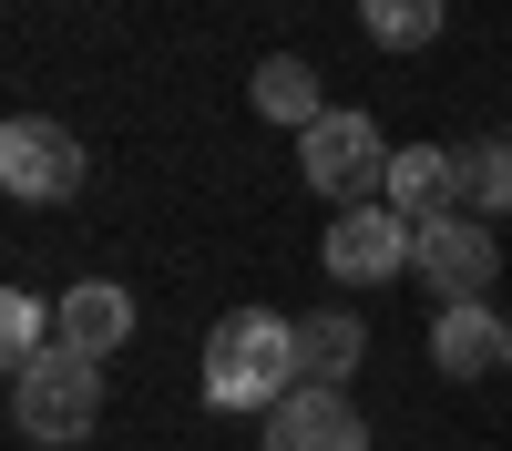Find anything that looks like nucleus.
<instances>
[{"label": "nucleus", "instance_id": "20e7f679", "mask_svg": "<svg viewBox=\"0 0 512 451\" xmlns=\"http://www.w3.org/2000/svg\"><path fill=\"white\" fill-rule=\"evenodd\" d=\"M410 246H420V226L400 216V205H338V226L318 236V257H328V277L338 287H379V277H400L410 267Z\"/></svg>", "mask_w": 512, "mask_h": 451}, {"label": "nucleus", "instance_id": "1a4fd4ad", "mask_svg": "<svg viewBox=\"0 0 512 451\" xmlns=\"http://www.w3.org/2000/svg\"><path fill=\"white\" fill-rule=\"evenodd\" d=\"M431 359H441V380H482L492 359H512V318H492L482 298H461L431 318Z\"/></svg>", "mask_w": 512, "mask_h": 451}, {"label": "nucleus", "instance_id": "f8f14e48", "mask_svg": "<svg viewBox=\"0 0 512 451\" xmlns=\"http://www.w3.org/2000/svg\"><path fill=\"white\" fill-rule=\"evenodd\" d=\"M256 113H267V123H297V134H308V123L328 113V103H318V62H308V52L256 62Z\"/></svg>", "mask_w": 512, "mask_h": 451}, {"label": "nucleus", "instance_id": "9b49d317", "mask_svg": "<svg viewBox=\"0 0 512 451\" xmlns=\"http://www.w3.org/2000/svg\"><path fill=\"white\" fill-rule=\"evenodd\" d=\"M369 359V328L349 308H318V318H297V369H308L318 390H349V369Z\"/></svg>", "mask_w": 512, "mask_h": 451}, {"label": "nucleus", "instance_id": "0eeeda50", "mask_svg": "<svg viewBox=\"0 0 512 451\" xmlns=\"http://www.w3.org/2000/svg\"><path fill=\"white\" fill-rule=\"evenodd\" d=\"M267 451H369V421H359V400H349V390L297 380V390L267 410Z\"/></svg>", "mask_w": 512, "mask_h": 451}, {"label": "nucleus", "instance_id": "7ed1b4c3", "mask_svg": "<svg viewBox=\"0 0 512 451\" xmlns=\"http://www.w3.org/2000/svg\"><path fill=\"white\" fill-rule=\"evenodd\" d=\"M297 164H308V185L338 195V205H359L369 185H390V144H379L369 113H318L308 134H297Z\"/></svg>", "mask_w": 512, "mask_h": 451}, {"label": "nucleus", "instance_id": "ddd939ff", "mask_svg": "<svg viewBox=\"0 0 512 451\" xmlns=\"http://www.w3.org/2000/svg\"><path fill=\"white\" fill-rule=\"evenodd\" d=\"M451 164H461V205H472V216H512V144L502 134L451 144Z\"/></svg>", "mask_w": 512, "mask_h": 451}, {"label": "nucleus", "instance_id": "f257e3e1", "mask_svg": "<svg viewBox=\"0 0 512 451\" xmlns=\"http://www.w3.org/2000/svg\"><path fill=\"white\" fill-rule=\"evenodd\" d=\"M297 380H308V369H297V318L236 308L216 339H205V400L216 410H256V421H267Z\"/></svg>", "mask_w": 512, "mask_h": 451}, {"label": "nucleus", "instance_id": "9d476101", "mask_svg": "<svg viewBox=\"0 0 512 451\" xmlns=\"http://www.w3.org/2000/svg\"><path fill=\"white\" fill-rule=\"evenodd\" d=\"M52 339H72V349L113 359L123 339H134V298H123L113 277H82V287H62V308H52Z\"/></svg>", "mask_w": 512, "mask_h": 451}, {"label": "nucleus", "instance_id": "39448f33", "mask_svg": "<svg viewBox=\"0 0 512 451\" xmlns=\"http://www.w3.org/2000/svg\"><path fill=\"white\" fill-rule=\"evenodd\" d=\"M0 185H11L21 205H62L82 185V144L62 134L52 113H11V123H0Z\"/></svg>", "mask_w": 512, "mask_h": 451}, {"label": "nucleus", "instance_id": "6e6552de", "mask_svg": "<svg viewBox=\"0 0 512 451\" xmlns=\"http://www.w3.org/2000/svg\"><path fill=\"white\" fill-rule=\"evenodd\" d=\"M390 205L410 226H441V216H472V205H461V164L441 154V144H400L390 154Z\"/></svg>", "mask_w": 512, "mask_h": 451}, {"label": "nucleus", "instance_id": "423d86ee", "mask_svg": "<svg viewBox=\"0 0 512 451\" xmlns=\"http://www.w3.org/2000/svg\"><path fill=\"white\" fill-rule=\"evenodd\" d=\"M492 267H502V246H492V216H441V226H420V246H410V277L431 287L441 308L482 298V287H492Z\"/></svg>", "mask_w": 512, "mask_h": 451}, {"label": "nucleus", "instance_id": "f03ea898", "mask_svg": "<svg viewBox=\"0 0 512 451\" xmlns=\"http://www.w3.org/2000/svg\"><path fill=\"white\" fill-rule=\"evenodd\" d=\"M11 421H21L31 441H82V431L103 421V359L72 349V339L11 359Z\"/></svg>", "mask_w": 512, "mask_h": 451}, {"label": "nucleus", "instance_id": "4468645a", "mask_svg": "<svg viewBox=\"0 0 512 451\" xmlns=\"http://www.w3.org/2000/svg\"><path fill=\"white\" fill-rule=\"evenodd\" d=\"M359 21L379 52H420V41H441V0H359Z\"/></svg>", "mask_w": 512, "mask_h": 451}, {"label": "nucleus", "instance_id": "2eb2a0df", "mask_svg": "<svg viewBox=\"0 0 512 451\" xmlns=\"http://www.w3.org/2000/svg\"><path fill=\"white\" fill-rule=\"evenodd\" d=\"M0 349H11V359L52 349V298H31V287H11V298H0Z\"/></svg>", "mask_w": 512, "mask_h": 451}]
</instances>
